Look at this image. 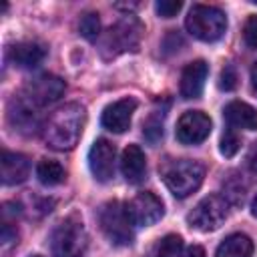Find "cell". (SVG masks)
Here are the masks:
<instances>
[{"label":"cell","instance_id":"24","mask_svg":"<svg viewBox=\"0 0 257 257\" xmlns=\"http://www.w3.org/2000/svg\"><path fill=\"white\" fill-rule=\"evenodd\" d=\"M143 135L147 137V141L159 143L163 139V116L159 118V114H151L143 124Z\"/></svg>","mask_w":257,"mask_h":257},{"label":"cell","instance_id":"25","mask_svg":"<svg viewBox=\"0 0 257 257\" xmlns=\"http://www.w3.org/2000/svg\"><path fill=\"white\" fill-rule=\"evenodd\" d=\"M181 8H183V2H179V0H159L155 4V10L161 18H173V16H177V12Z\"/></svg>","mask_w":257,"mask_h":257},{"label":"cell","instance_id":"8","mask_svg":"<svg viewBox=\"0 0 257 257\" xmlns=\"http://www.w3.org/2000/svg\"><path fill=\"white\" fill-rule=\"evenodd\" d=\"M64 90H66V84L60 76L44 72V74H38V76L30 78L24 84L22 98L28 100L32 106H48V104L60 100Z\"/></svg>","mask_w":257,"mask_h":257},{"label":"cell","instance_id":"20","mask_svg":"<svg viewBox=\"0 0 257 257\" xmlns=\"http://www.w3.org/2000/svg\"><path fill=\"white\" fill-rule=\"evenodd\" d=\"M36 177L42 185L46 187H54V185H60L66 177V171L64 167L58 163V161H52V159H42L38 161L36 165Z\"/></svg>","mask_w":257,"mask_h":257},{"label":"cell","instance_id":"16","mask_svg":"<svg viewBox=\"0 0 257 257\" xmlns=\"http://www.w3.org/2000/svg\"><path fill=\"white\" fill-rule=\"evenodd\" d=\"M223 116L231 128L257 131V108L243 100H231L223 108Z\"/></svg>","mask_w":257,"mask_h":257},{"label":"cell","instance_id":"30","mask_svg":"<svg viewBox=\"0 0 257 257\" xmlns=\"http://www.w3.org/2000/svg\"><path fill=\"white\" fill-rule=\"evenodd\" d=\"M187 257H205V251H203V247H199V245H193V247H189V253H187Z\"/></svg>","mask_w":257,"mask_h":257},{"label":"cell","instance_id":"14","mask_svg":"<svg viewBox=\"0 0 257 257\" xmlns=\"http://www.w3.org/2000/svg\"><path fill=\"white\" fill-rule=\"evenodd\" d=\"M209 74V64L205 60L189 62L181 72V96L183 98H199Z\"/></svg>","mask_w":257,"mask_h":257},{"label":"cell","instance_id":"9","mask_svg":"<svg viewBox=\"0 0 257 257\" xmlns=\"http://www.w3.org/2000/svg\"><path fill=\"white\" fill-rule=\"evenodd\" d=\"M124 207H126V213H128L133 225H137V227L155 225L165 215L163 201L151 191H143V193L135 195Z\"/></svg>","mask_w":257,"mask_h":257},{"label":"cell","instance_id":"3","mask_svg":"<svg viewBox=\"0 0 257 257\" xmlns=\"http://www.w3.org/2000/svg\"><path fill=\"white\" fill-rule=\"evenodd\" d=\"M185 26L189 34H193L195 38L203 42H215L227 30V16L217 6L193 4L185 18Z\"/></svg>","mask_w":257,"mask_h":257},{"label":"cell","instance_id":"19","mask_svg":"<svg viewBox=\"0 0 257 257\" xmlns=\"http://www.w3.org/2000/svg\"><path fill=\"white\" fill-rule=\"evenodd\" d=\"M251 255H253V241L245 233H233L225 237L215 251V257H251Z\"/></svg>","mask_w":257,"mask_h":257},{"label":"cell","instance_id":"6","mask_svg":"<svg viewBox=\"0 0 257 257\" xmlns=\"http://www.w3.org/2000/svg\"><path fill=\"white\" fill-rule=\"evenodd\" d=\"M227 215H229V201L225 197L213 193V195L203 197L193 207V211L187 215V223H189V227H193L201 233H209V231L219 229L225 223Z\"/></svg>","mask_w":257,"mask_h":257},{"label":"cell","instance_id":"10","mask_svg":"<svg viewBox=\"0 0 257 257\" xmlns=\"http://www.w3.org/2000/svg\"><path fill=\"white\" fill-rule=\"evenodd\" d=\"M211 118L203 110H187L177 120V141L181 145H199L211 135Z\"/></svg>","mask_w":257,"mask_h":257},{"label":"cell","instance_id":"15","mask_svg":"<svg viewBox=\"0 0 257 257\" xmlns=\"http://www.w3.org/2000/svg\"><path fill=\"white\" fill-rule=\"evenodd\" d=\"M10 60L20 68H34L46 58V46L36 40H24L16 42L8 50Z\"/></svg>","mask_w":257,"mask_h":257},{"label":"cell","instance_id":"12","mask_svg":"<svg viewBox=\"0 0 257 257\" xmlns=\"http://www.w3.org/2000/svg\"><path fill=\"white\" fill-rule=\"evenodd\" d=\"M135 108H137V100L131 96L114 100V102L104 106V110L100 114V122L110 133H124L131 126Z\"/></svg>","mask_w":257,"mask_h":257},{"label":"cell","instance_id":"32","mask_svg":"<svg viewBox=\"0 0 257 257\" xmlns=\"http://www.w3.org/2000/svg\"><path fill=\"white\" fill-rule=\"evenodd\" d=\"M251 215L257 219V195L253 197V201H251Z\"/></svg>","mask_w":257,"mask_h":257},{"label":"cell","instance_id":"17","mask_svg":"<svg viewBox=\"0 0 257 257\" xmlns=\"http://www.w3.org/2000/svg\"><path fill=\"white\" fill-rule=\"evenodd\" d=\"M120 171L126 183H141L147 175V159L139 145H128L120 157Z\"/></svg>","mask_w":257,"mask_h":257},{"label":"cell","instance_id":"27","mask_svg":"<svg viewBox=\"0 0 257 257\" xmlns=\"http://www.w3.org/2000/svg\"><path fill=\"white\" fill-rule=\"evenodd\" d=\"M243 36H245L247 46L257 50V16H249V20L245 22V28H243Z\"/></svg>","mask_w":257,"mask_h":257},{"label":"cell","instance_id":"7","mask_svg":"<svg viewBox=\"0 0 257 257\" xmlns=\"http://www.w3.org/2000/svg\"><path fill=\"white\" fill-rule=\"evenodd\" d=\"M141 34H143L141 22L128 14L106 30L102 50H108L112 56L126 52V50H137V46L141 42Z\"/></svg>","mask_w":257,"mask_h":257},{"label":"cell","instance_id":"22","mask_svg":"<svg viewBox=\"0 0 257 257\" xmlns=\"http://www.w3.org/2000/svg\"><path fill=\"white\" fill-rule=\"evenodd\" d=\"M78 30H80V34L86 38V40H96L98 38V34H100V18H98V14H94V12H86L82 18H80V22H78Z\"/></svg>","mask_w":257,"mask_h":257},{"label":"cell","instance_id":"11","mask_svg":"<svg viewBox=\"0 0 257 257\" xmlns=\"http://www.w3.org/2000/svg\"><path fill=\"white\" fill-rule=\"evenodd\" d=\"M114 159H116L114 145L106 139H96L88 151V167L92 177L100 183L110 181L114 175Z\"/></svg>","mask_w":257,"mask_h":257},{"label":"cell","instance_id":"21","mask_svg":"<svg viewBox=\"0 0 257 257\" xmlns=\"http://www.w3.org/2000/svg\"><path fill=\"white\" fill-rule=\"evenodd\" d=\"M183 251H185L183 239L175 233H169L159 241L155 257H183Z\"/></svg>","mask_w":257,"mask_h":257},{"label":"cell","instance_id":"2","mask_svg":"<svg viewBox=\"0 0 257 257\" xmlns=\"http://www.w3.org/2000/svg\"><path fill=\"white\" fill-rule=\"evenodd\" d=\"M48 243L52 257H82L88 245V235L82 221L70 215L52 229Z\"/></svg>","mask_w":257,"mask_h":257},{"label":"cell","instance_id":"5","mask_svg":"<svg viewBox=\"0 0 257 257\" xmlns=\"http://www.w3.org/2000/svg\"><path fill=\"white\" fill-rule=\"evenodd\" d=\"M98 223L102 233L112 245H131L133 243V221L126 213V207L118 201H108L98 211Z\"/></svg>","mask_w":257,"mask_h":257},{"label":"cell","instance_id":"1","mask_svg":"<svg viewBox=\"0 0 257 257\" xmlns=\"http://www.w3.org/2000/svg\"><path fill=\"white\" fill-rule=\"evenodd\" d=\"M86 120V110L78 102L56 108L42 126L44 143L54 151H70L76 147Z\"/></svg>","mask_w":257,"mask_h":257},{"label":"cell","instance_id":"13","mask_svg":"<svg viewBox=\"0 0 257 257\" xmlns=\"http://www.w3.org/2000/svg\"><path fill=\"white\" fill-rule=\"evenodd\" d=\"M30 175V161L22 153H12V151H2L0 157V177L4 185H20L28 179Z\"/></svg>","mask_w":257,"mask_h":257},{"label":"cell","instance_id":"29","mask_svg":"<svg viewBox=\"0 0 257 257\" xmlns=\"http://www.w3.org/2000/svg\"><path fill=\"white\" fill-rule=\"evenodd\" d=\"M16 237H18V233H16V231H12V229H10V225H4V227H2V241H4V243L16 241Z\"/></svg>","mask_w":257,"mask_h":257},{"label":"cell","instance_id":"4","mask_svg":"<svg viewBox=\"0 0 257 257\" xmlns=\"http://www.w3.org/2000/svg\"><path fill=\"white\" fill-rule=\"evenodd\" d=\"M203 179H205V167L191 159L173 161L163 171V181L177 199H185L191 193H195L201 187Z\"/></svg>","mask_w":257,"mask_h":257},{"label":"cell","instance_id":"23","mask_svg":"<svg viewBox=\"0 0 257 257\" xmlns=\"http://www.w3.org/2000/svg\"><path fill=\"white\" fill-rule=\"evenodd\" d=\"M239 147H241V139H239V135L235 133V128L227 126V128L223 131L221 145H219L221 155H225V157H233V155L239 151Z\"/></svg>","mask_w":257,"mask_h":257},{"label":"cell","instance_id":"18","mask_svg":"<svg viewBox=\"0 0 257 257\" xmlns=\"http://www.w3.org/2000/svg\"><path fill=\"white\" fill-rule=\"evenodd\" d=\"M34 106L24 100L22 96L14 98L10 102V108H8V120L10 124L16 128V131H22V133H32L34 128H38V120H36V114L32 110Z\"/></svg>","mask_w":257,"mask_h":257},{"label":"cell","instance_id":"31","mask_svg":"<svg viewBox=\"0 0 257 257\" xmlns=\"http://www.w3.org/2000/svg\"><path fill=\"white\" fill-rule=\"evenodd\" d=\"M251 82H253V88H255V92H257V62H255L253 68H251Z\"/></svg>","mask_w":257,"mask_h":257},{"label":"cell","instance_id":"26","mask_svg":"<svg viewBox=\"0 0 257 257\" xmlns=\"http://www.w3.org/2000/svg\"><path fill=\"white\" fill-rule=\"evenodd\" d=\"M237 86V72L233 66H225L219 76V88L221 90H233Z\"/></svg>","mask_w":257,"mask_h":257},{"label":"cell","instance_id":"28","mask_svg":"<svg viewBox=\"0 0 257 257\" xmlns=\"http://www.w3.org/2000/svg\"><path fill=\"white\" fill-rule=\"evenodd\" d=\"M247 165L251 167L253 173H257V143H253L249 153H247Z\"/></svg>","mask_w":257,"mask_h":257},{"label":"cell","instance_id":"33","mask_svg":"<svg viewBox=\"0 0 257 257\" xmlns=\"http://www.w3.org/2000/svg\"><path fill=\"white\" fill-rule=\"evenodd\" d=\"M28 257H40V255H28Z\"/></svg>","mask_w":257,"mask_h":257}]
</instances>
